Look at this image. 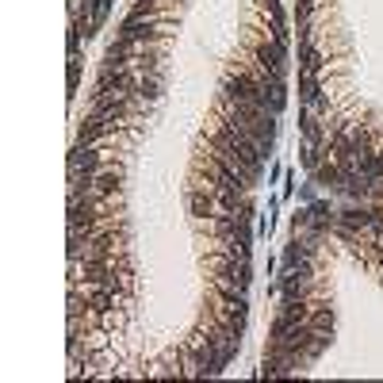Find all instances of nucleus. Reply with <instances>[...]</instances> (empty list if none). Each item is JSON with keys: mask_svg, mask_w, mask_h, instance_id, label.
<instances>
[{"mask_svg": "<svg viewBox=\"0 0 383 383\" xmlns=\"http://www.w3.org/2000/svg\"><path fill=\"white\" fill-rule=\"evenodd\" d=\"M299 104H307V107H322V104H326V96H322V77L299 73Z\"/></svg>", "mask_w": 383, "mask_h": 383, "instance_id": "nucleus-1", "label": "nucleus"}]
</instances>
